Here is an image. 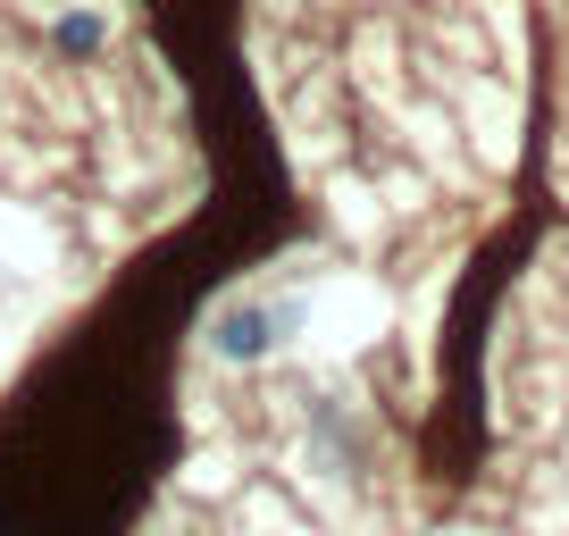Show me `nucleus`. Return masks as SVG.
Wrapping results in <instances>:
<instances>
[{"instance_id":"nucleus-1","label":"nucleus","mask_w":569,"mask_h":536,"mask_svg":"<svg viewBox=\"0 0 569 536\" xmlns=\"http://www.w3.org/2000/svg\"><path fill=\"white\" fill-rule=\"evenodd\" d=\"M92 42H101V18H59V51H92Z\"/></svg>"}]
</instances>
